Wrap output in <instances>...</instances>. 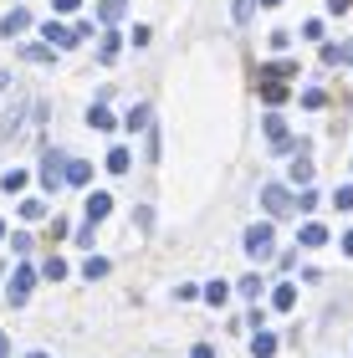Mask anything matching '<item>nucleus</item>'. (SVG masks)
<instances>
[{"label": "nucleus", "mask_w": 353, "mask_h": 358, "mask_svg": "<svg viewBox=\"0 0 353 358\" xmlns=\"http://www.w3.org/2000/svg\"><path fill=\"white\" fill-rule=\"evenodd\" d=\"M246 251L256 256V262H271V251H277V231H271V225H256V231H246Z\"/></svg>", "instance_id": "f257e3e1"}, {"label": "nucleus", "mask_w": 353, "mask_h": 358, "mask_svg": "<svg viewBox=\"0 0 353 358\" xmlns=\"http://www.w3.org/2000/svg\"><path fill=\"white\" fill-rule=\"evenodd\" d=\"M261 128H266V138H271V149H277V154H287V149H292V138H287V123H282V113H266V118H261Z\"/></svg>", "instance_id": "f03ea898"}, {"label": "nucleus", "mask_w": 353, "mask_h": 358, "mask_svg": "<svg viewBox=\"0 0 353 358\" xmlns=\"http://www.w3.org/2000/svg\"><path fill=\"white\" fill-rule=\"evenodd\" d=\"M62 179H67V159H62V154H46V159H41V185L57 194Z\"/></svg>", "instance_id": "7ed1b4c3"}, {"label": "nucleus", "mask_w": 353, "mask_h": 358, "mask_svg": "<svg viewBox=\"0 0 353 358\" xmlns=\"http://www.w3.org/2000/svg\"><path fill=\"white\" fill-rule=\"evenodd\" d=\"M261 205L271 210V215H287V210H292L297 200H292V194H287L282 185H266V189H261Z\"/></svg>", "instance_id": "20e7f679"}, {"label": "nucleus", "mask_w": 353, "mask_h": 358, "mask_svg": "<svg viewBox=\"0 0 353 358\" xmlns=\"http://www.w3.org/2000/svg\"><path fill=\"white\" fill-rule=\"evenodd\" d=\"M31 282H36V271H31V266H15V282H10V302H15V307L31 297Z\"/></svg>", "instance_id": "39448f33"}, {"label": "nucleus", "mask_w": 353, "mask_h": 358, "mask_svg": "<svg viewBox=\"0 0 353 358\" xmlns=\"http://www.w3.org/2000/svg\"><path fill=\"white\" fill-rule=\"evenodd\" d=\"M113 215V194H87V220L98 225V220H108Z\"/></svg>", "instance_id": "423d86ee"}, {"label": "nucleus", "mask_w": 353, "mask_h": 358, "mask_svg": "<svg viewBox=\"0 0 353 358\" xmlns=\"http://www.w3.org/2000/svg\"><path fill=\"white\" fill-rule=\"evenodd\" d=\"M21 118H26V103H21V97H15V103L6 108V118H0V138H10L15 128H21Z\"/></svg>", "instance_id": "0eeeda50"}, {"label": "nucleus", "mask_w": 353, "mask_h": 358, "mask_svg": "<svg viewBox=\"0 0 353 358\" xmlns=\"http://www.w3.org/2000/svg\"><path fill=\"white\" fill-rule=\"evenodd\" d=\"M26 26H31V10H10V15H6V21H0V31H6V36H10V41H15V36H21V31H26Z\"/></svg>", "instance_id": "6e6552de"}, {"label": "nucleus", "mask_w": 353, "mask_h": 358, "mask_svg": "<svg viewBox=\"0 0 353 358\" xmlns=\"http://www.w3.org/2000/svg\"><path fill=\"white\" fill-rule=\"evenodd\" d=\"M92 179V164L87 159H67V185H87Z\"/></svg>", "instance_id": "1a4fd4ad"}, {"label": "nucleus", "mask_w": 353, "mask_h": 358, "mask_svg": "<svg viewBox=\"0 0 353 358\" xmlns=\"http://www.w3.org/2000/svg\"><path fill=\"white\" fill-rule=\"evenodd\" d=\"M271 307H277V313H292L297 307V287H277L271 292Z\"/></svg>", "instance_id": "9d476101"}, {"label": "nucleus", "mask_w": 353, "mask_h": 358, "mask_svg": "<svg viewBox=\"0 0 353 358\" xmlns=\"http://www.w3.org/2000/svg\"><path fill=\"white\" fill-rule=\"evenodd\" d=\"M323 241H328V231H323L317 220H308V225H302V246H323Z\"/></svg>", "instance_id": "9b49d317"}, {"label": "nucleus", "mask_w": 353, "mask_h": 358, "mask_svg": "<svg viewBox=\"0 0 353 358\" xmlns=\"http://www.w3.org/2000/svg\"><path fill=\"white\" fill-rule=\"evenodd\" d=\"M123 10H128V0H103V6H98V21H118Z\"/></svg>", "instance_id": "f8f14e48"}, {"label": "nucleus", "mask_w": 353, "mask_h": 358, "mask_svg": "<svg viewBox=\"0 0 353 358\" xmlns=\"http://www.w3.org/2000/svg\"><path fill=\"white\" fill-rule=\"evenodd\" d=\"M261 97H266V103H282V97H287L282 77H266V83H261Z\"/></svg>", "instance_id": "ddd939ff"}, {"label": "nucleus", "mask_w": 353, "mask_h": 358, "mask_svg": "<svg viewBox=\"0 0 353 358\" xmlns=\"http://www.w3.org/2000/svg\"><path fill=\"white\" fill-rule=\"evenodd\" d=\"M297 67H292V62H266V67H261V77H282V83H287V77H292Z\"/></svg>", "instance_id": "4468645a"}, {"label": "nucleus", "mask_w": 353, "mask_h": 358, "mask_svg": "<svg viewBox=\"0 0 353 358\" xmlns=\"http://www.w3.org/2000/svg\"><path fill=\"white\" fill-rule=\"evenodd\" d=\"M256 358H271V353H277V338H271V333H256Z\"/></svg>", "instance_id": "2eb2a0df"}, {"label": "nucleus", "mask_w": 353, "mask_h": 358, "mask_svg": "<svg viewBox=\"0 0 353 358\" xmlns=\"http://www.w3.org/2000/svg\"><path fill=\"white\" fill-rule=\"evenodd\" d=\"M108 169H113V174H128V149H108Z\"/></svg>", "instance_id": "dca6fc26"}, {"label": "nucleus", "mask_w": 353, "mask_h": 358, "mask_svg": "<svg viewBox=\"0 0 353 358\" xmlns=\"http://www.w3.org/2000/svg\"><path fill=\"white\" fill-rule=\"evenodd\" d=\"M87 123H92V128H103V134H108V128H113V113H108V108H92V113H87Z\"/></svg>", "instance_id": "f3484780"}, {"label": "nucleus", "mask_w": 353, "mask_h": 358, "mask_svg": "<svg viewBox=\"0 0 353 358\" xmlns=\"http://www.w3.org/2000/svg\"><path fill=\"white\" fill-rule=\"evenodd\" d=\"M123 123H128V128H134V134H138V128H149V108H143V103H138V108H134V113H128V118H123Z\"/></svg>", "instance_id": "a211bd4d"}, {"label": "nucleus", "mask_w": 353, "mask_h": 358, "mask_svg": "<svg viewBox=\"0 0 353 358\" xmlns=\"http://www.w3.org/2000/svg\"><path fill=\"white\" fill-rule=\"evenodd\" d=\"M226 297H231V287H226V282H210V287H205V302H215V307H220Z\"/></svg>", "instance_id": "6ab92c4d"}, {"label": "nucleus", "mask_w": 353, "mask_h": 358, "mask_svg": "<svg viewBox=\"0 0 353 358\" xmlns=\"http://www.w3.org/2000/svg\"><path fill=\"white\" fill-rule=\"evenodd\" d=\"M21 185H26V169H6V179H0V189H10V194H15Z\"/></svg>", "instance_id": "aec40b11"}, {"label": "nucleus", "mask_w": 353, "mask_h": 358, "mask_svg": "<svg viewBox=\"0 0 353 358\" xmlns=\"http://www.w3.org/2000/svg\"><path fill=\"white\" fill-rule=\"evenodd\" d=\"M41 276H46V282H62V276H67V266H62V256H52V262L41 266Z\"/></svg>", "instance_id": "412c9836"}, {"label": "nucleus", "mask_w": 353, "mask_h": 358, "mask_svg": "<svg viewBox=\"0 0 353 358\" xmlns=\"http://www.w3.org/2000/svg\"><path fill=\"white\" fill-rule=\"evenodd\" d=\"M26 62H52V46H21Z\"/></svg>", "instance_id": "4be33fe9"}, {"label": "nucleus", "mask_w": 353, "mask_h": 358, "mask_svg": "<svg viewBox=\"0 0 353 358\" xmlns=\"http://www.w3.org/2000/svg\"><path fill=\"white\" fill-rule=\"evenodd\" d=\"M292 179H297V185H308V179H312V164H308V159H297V164H292Z\"/></svg>", "instance_id": "5701e85b"}, {"label": "nucleus", "mask_w": 353, "mask_h": 358, "mask_svg": "<svg viewBox=\"0 0 353 358\" xmlns=\"http://www.w3.org/2000/svg\"><path fill=\"white\" fill-rule=\"evenodd\" d=\"M21 215H26V220H41V215H46V205H41V200H26V205H21Z\"/></svg>", "instance_id": "b1692460"}, {"label": "nucleus", "mask_w": 353, "mask_h": 358, "mask_svg": "<svg viewBox=\"0 0 353 358\" xmlns=\"http://www.w3.org/2000/svg\"><path fill=\"white\" fill-rule=\"evenodd\" d=\"M82 276H92V282H98V276H108V262H103V256H92V262H87V271Z\"/></svg>", "instance_id": "393cba45"}, {"label": "nucleus", "mask_w": 353, "mask_h": 358, "mask_svg": "<svg viewBox=\"0 0 353 358\" xmlns=\"http://www.w3.org/2000/svg\"><path fill=\"white\" fill-rule=\"evenodd\" d=\"M333 205H338V210H353V185H343L338 194H333Z\"/></svg>", "instance_id": "a878e982"}, {"label": "nucleus", "mask_w": 353, "mask_h": 358, "mask_svg": "<svg viewBox=\"0 0 353 358\" xmlns=\"http://www.w3.org/2000/svg\"><path fill=\"white\" fill-rule=\"evenodd\" d=\"M251 6H256V0H236V26H246V21H251Z\"/></svg>", "instance_id": "bb28decb"}, {"label": "nucleus", "mask_w": 353, "mask_h": 358, "mask_svg": "<svg viewBox=\"0 0 353 358\" xmlns=\"http://www.w3.org/2000/svg\"><path fill=\"white\" fill-rule=\"evenodd\" d=\"M134 225H138V231H149V225H154V210H149V205L134 210Z\"/></svg>", "instance_id": "cd10ccee"}, {"label": "nucleus", "mask_w": 353, "mask_h": 358, "mask_svg": "<svg viewBox=\"0 0 353 358\" xmlns=\"http://www.w3.org/2000/svg\"><path fill=\"white\" fill-rule=\"evenodd\" d=\"M77 6H82V0H57V15H72Z\"/></svg>", "instance_id": "c85d7f7f"}, {"label": "nucleus", "mask_w": 353, "mask_h": 358, "mask_svg": "<svg viewBox=\"0 0 353 358\" xmlns=\"http://www.w3.org/2000/svg\"><path fill=\"white\" fill-rule=\"evenodd\" d=\"M338 62H353V41H348V46H338Z\"/></svg>", "instance_id": "c756f323"}, {"label": "nucleus", "mask_w": 353, "mask_h": 358, "mask_svg": "<svg viewBox=\"0 0 353 358\" xmlns=\"http://www.w3.org/2000/svg\"><path fill=\"white\" fill-rule=\"evenodd\" d=\"M343 256H353V231H343Z\"/></svg>", "instance_id": "7c9ffc66"}, {"label": "nucleus", "mask_w": 353, "mask_h": 358, "mask_svg": "<svg viewBox=\"0 0 353 358\" xmlns=\"http://www.w3.org/2000/svg\"><path fill=\"white\" fill-rule=\"evenodd\" d=\"M353 6V0H328V10H348Z\"/></svg>", "instance_id": "2f4dec72"}, {"label": "nucleus", "mask_w": 353, "mask_h": 358, "mask_svg": "<svg viewBox=\"0 0 353 358\" xmlns=\"http://www.w3.org/2000/svg\"><path fill=\"white\" fill-rule=\"evenodd\" d=\"M0 358H10V338L6 333H0Z\"/></svg>", "instance_id": "473e14b6"}, {"label": "nucleus", "mask_w": 353, "mask_h": 358, "mask_svg": "<svg viewBox=\"0 0 353 358\" xmlns=\"http://www.w3.org/2000/svg\"><path fill=\"white\" fill-rule=\"evenodd\" d=\"M189 358H215V353H210V348H205V343H200V348H195V353H189Z\"/></svg>", "instance_id": "72a5a7b5"}, {"label": "nucleus", "mask_w": 353, "mask_h": 358, "mask_svg": "<svg viewBox=\"0 0 353 358\" xmlns=\"http://www.w3.org/2000/svg\"><path fill=\"white\" fill-rule=\"evenodd\" d=\"M6 87H10V72H0V92H6Z\"/></svg>", "instance_id": "f704fd0d"}, {"label": "nucleus", "mask_w": 353, "mask_h": 358, "mask_svg": "<svg viewBox=\"0 0 353 358\" xmlns=\"http://www.w3.org/2000/svg\"><path fill=\"white\" fill-rule=\"evenodd\" d=\"M266 6H282V0H266Z\"/></svg>", "instance_id": "c9c22d12"}, {"label": "nucleus", "mask_w": 353, "mask_h": 358, "mask_svg": "<svg viewBox=\"0 0 353 358\" xmlns=\"http://www.w3.org/2000/svg\"><path fill=\"white\" fill-rule=\"evenodd\" d=\"M0 236H6V225H0Z\"/></svg>", "instance_id": "e433bc0d"}, {"label": "nucleus", "mask_w": 353, "mask_h": 358, "mask_svg": "<svg viewBox=\"0 0 353 358\" xmlns=\"http://www.w3.org/2000/svg\"><path fill=\"white\" fill-rule=\"evenodd\" d=\"M36 358H46V353H36Z\"/></svg>", "instance_id": "4c0bfd02"}]
</instances>
